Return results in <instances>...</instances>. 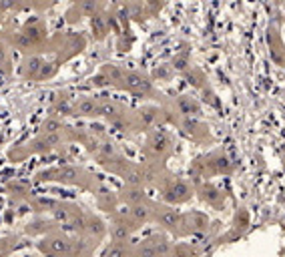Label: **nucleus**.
Returning a JSON list of instances; mask_svg holds the SVG:
<instances>
[{
  "label": "nucleus",
  "mask_w": 285,
  "mask_h": 257,
  "mask_svg": "<svg viewBox=\"0 0 285 257\" xmlns=\"http://www.w3.org/2000/svg\"><path fill=\"white\" fill-rule=\"evenodd\" d=\"M44 143H46V147H54V145H59V143H61V135H59V133H46Z\"/></svg>",
  "instance_id": "2eb2a0df"
},
{
  "label": "nucleus",
  "mask_w": 285,
  "mask_h": 257,
  "mask_svg": "<svg viewBox=\"0 0 285 257\" xmlns=\"http://www.w3.org/2000/svg\"><path fill=\"white\" fill-rule=\"evenodd\" d=\"M59 113L61 115H72L74 113V107H70L68 103H61L59 105Z\"/></svg>",
  "instance_id": "dca6fc26"
},
{
  "label": "nucleus",
  "mask_w": 285,
  "mask_h": 257,
  "mask_svg": "<svg viewBox=\"0 0 285 257\" xmlns=\"http://www.w3.org/2000/svg\"><path fill=\"white\" fill-rule=\"evenodd\" d=\"M163 223H165L167 227H175V223H177V215H175V211H167V213L163 215Z\"/></svg>",
  "instance_id": "ddd939ff"
},
{
  "label": "nucleus",
  "mask_w": 285,
  "mask_h": 257,
  "mask_svg": "<svg viewBox=\"0 0 285 257\" xmlns=\"http://www.w3.org/2000/svg\"><path fill=\"white\" fill-rule=\"evenodd\" d=\"M41 68H43V59H39V57L28 59L26 64H24V77L26 79H39Z\"/></svg>",
  "instance_id": "20e7f679"
},
{
  "label": "nucleus",
  "mask_w": 285,
  "mask_h": 257,
  "mask_svg": "<svg viewBox=\"0 0 285 257\" xmlns=\"http://www.w3.org/2000/svg\"><path fill=\"white\" fill-rule=\"evenodd\" d=\"M44 133H59V128H61V123L59 121H54V119H48L44 123Z\"/></svg>",
  "instance_id": "9b49d317"
},
{
  "label": "nucleus",
  "mask_w": 285,
  "mask_h": 257,
  "mask_svg": "<svg viewBox=\"0 0 285 257\" xmlns=\"http://www.w3.org/2000/svg\"><path fill=\"white\" fill-rule=\"evenodd\" d=\"M83 10L87 14H92L94 12V0H85V2H83Z\"/></svg>",
  "instance_id": "f3484780"
},
{
  "label": "nucleus",
  "mask_w": 285,
  "mask_h": 257,
  "mask_svg": "<svg viewBox=\"0 0 285 257\" xmlns=\"http://www.w3.org/2000/svg\"><path fill=\"white\" fill-rule=\"evenodd\" d=\"M99 111H101V105L94 99H81L77 105H74V115L90 117V115H97Z\"/></svg>",
  "instance_id": "f03ea898"
},
{
  "label": "nucleus",
  "mask_w": 285,
  "mask_h": 257,
  "mask_svg": "<svg viewBox=\"0 0 285 257\" xmlns=\"http://www.w3.org/2000/svg\"><path fill=\"white\" fill-rule=\"evenodd\" d=\"M48 249L52 255H68L72 245L68 239H65V237H56V239H50L48 241Z\"/></svg>",
  "instance_id": "7ed1b4c3"
},
{
  "label": "nucleus",
  "mask_w": 285,
  "mask_h": 257,
  "mask_svg": "<svg viewBox=\"0 0 285 257\" xmlns=\"http://www.w3.org/2000/svg\"><path fill=\"white\" fill-rule=\"evenodd\" d=\"M137 257H159V253H157V249H155L153 243H145V245L137 251Z\"/></svg>",
  "instance_id": "6e6552de"
},
{
  "label": "nucleus",
  "mask_w": 285,
  "mask_h": 257,
  "mask_svg": "<svg viewBox=\"0 0 285 257\" xmlns=\"http://www.w3.org/2000/svg\"><path fill=\"white\" fill-rule=\"evenodd\" d=\"M179 107H181V113H185V115H197V113H199L197 103L191 101L189 97H183V99L179 101Z\"/></svg>",
  "instance_id": "423d86ee"
},
{
  "label": "nucleus",
  "mask_w": 285,
  "mask_h": 257,
  "mask_svg": "<svg viewBox=\"0 0 285 257\" xmlns=\"http://www.w3.org/2000/svg\"><path fill=\"white\" fill-rule=\"evenodd\" d=\"M132 215H135V219H137V221H147V219H149V209H145V207H135V209H132Z\"/></svg>",
  "instance_id": "f8f14e48"
},
{
  "label": "nucleus",
  "mask_w": 285,
  "mask_h": 257,
  "mask_svg": "<svg viewBox=\"0 0 285 257\" xmlns=\"http://www.w3.org/2000/svg\"><path fill=\"white\" fill-rule=\"evenodd\" d=\"M112 237H115V241H125L127 237H129V229H127V225H119V227L112 229Z\"/></svg>",
  "instance_id": "1a4fd4ad"
},
{
  "label": "nucleus",
  "mask_w": 285,
  "mask_h": 257,
  "mask_svg": "<svg viewBox=\"0 0 285 257\" xmlns=\"http://www.w3.org/2000/svg\"><path fill=\"white\" fill-rule=\"evenodd\" d=\"M167 197H169L171 201H185V199L189 197V187L185 185V183H175L173 189L169 191Z\"/></svg>",
  "instance_id": "39448f33"
},
{
  "label": "nucleus",
  "mask_w": 285,
  "mask_h": 257,
  "mask_svg": "<svg viewBox=\"0 0 285 257\" xmlns=\"http://www.w3.org/2000/svg\"><path fill=\"white\" fill-rule=\"evenodd\" d=\"M105 257H127V251L125 247L121 245V241H115V243H110L105 251Z\"/></svg>",
  "instance_id": "0eeeda50"
},
{
  "label": "nucleus",
  "mask_w": 285,
  "mask_h": 257,
  "mask_svg": "<svg viewBox=\"0 0 285 257\" xmlns=\"http://www.w3.org/2000/svg\"><path fill=\"white\" fill-rule=\"evenodd\" d=\"M167 143H169V141H167V137H165L163 133H161V135H155V141H153V149L161 153V151L165 149V147H167Z\"/></svg>",
  "instance_id": "9d476101"
},
{
  "label": "nucleus",
  "mask_w": 285,
  "mask_h": 257,
  "mask_svg": "<svg viewBox=\"0 0 285 257\" xmlns=\"http://www.w3.org/2000/svg\"><path fill=\"white\" fill-rule=\"evenodd\" d=\"M74 177H77V169H63L59 171V179H65V181H74Z\"/></svg>",
  "instance_id": "4468645a"
},
{
  "label": "nucleus",
  "mask_w": 285,
  "mask_h": 257,
  "mask_svg": "<svg viewBox=\"0 0 285 257\" xmlns=\"http://www.w3.org/2000/svg\"><path fill=\"white\" fill-rule=\"evenodd\" d=\"M125 85H127L129 90H132V93H139V95L149 93V90H151V83L145 77L137 75V72H129V75L125 77Z\"/></svg>",
  "instance_id": "f257e3e1"
}]
</instances>
